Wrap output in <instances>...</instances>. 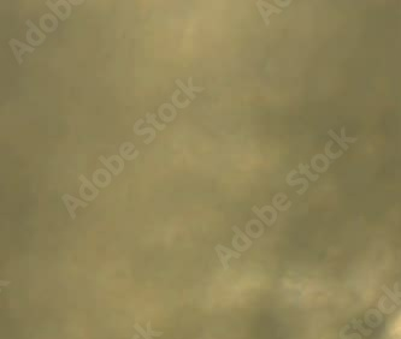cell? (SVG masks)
<instances>
[{
  "instance_id": "cell-25",
  "label": "cell",
  "mask_w": 401,
  "mask_h": 339,
  "mask_svg": "<svg viewBox=\"0 0 401 339\" xmlns=\"http://www.w3.org/2000/svg\"><path fill=\"white\" fill-rule=\"evenodd\" d=\"M341 139H342V141L345 142V143H347V142H352V143H354V142L358 141V137H347L346 136V129L342 128L341 129Z\"/></svg>"
},
{
  "instance_id": "cell-24",
  "label": "cell",
  "mask_w": 401,
  "mask_h": 339,
  "mask_svg": "<svg viewBox=\"0 0 401 339\" xmlns=\"http://www.w3.org/2000/svg\"><path fill=\"white\" fill-rule=\"evenodd\" d=\"M286 199H287V195H286V194H277V195H275V198L273 199V206L277 207V208H280V209H285L283 208L282 203Z\"/></svg>"
},
{
  "instance_id": "cell-2",
  "label": "cell",
  "mask_w": 401,
  "mask_h": 339,
  "mask_svg": "<svg viewBox=\"0 0 401 339\" xmlns=\"http://www.w3.org/2000/svg\"><path fill=\"white\" fill-rule=\"evenodd\" d=\"M27 23V33H26V39L28 41V44L31 46H41L42 44L46 40V35H45L44 31L41 29H39L31 19L26 22Z\"/></svg>"
},
{
  "instance_id": "cell-27",
  "label": "cell",
  "mask_w": 401,
  "mask_h": 339,
  "mask_svg": "<svg viewBox=\"0 0 401 339\" xmlns=\"http://www.w3.org/2000/svg\"><path fill=\"white\" fill-rule=\"evenodd\" d=\"M69 2H70L71 5H75V6H76V5H82L84 1H83V0H77V1H76V0H70Z\"/></svg>"
},
{
  "instance_id": "cell-14",
  "label": "cell",
  "mask_w": 401,
  "mask_h": 339,
  "mask_svg": "<svg viewBox=\"0 0 401 339\" xmlns=\"http://www.w3.org/2000/svg\"><path fill=\"white\" fill-rule=\"evenodd\" d=\"M158 116L159 118L161 119L165 123H170L177 116V111H176V107L171 104H163L159 106L158 108Z\"/></svg>"
},
{
  "instance_id": "cell-23",
  "label": "cell",
  "mask_w": 401,
  "mask_h": 339,
  "mask_svg": "<svg viewBox=\"0 0 401 339\" xmlns=\"http://www.w3.org/2000/svg\"><path fill=\"white\" fill-rule=\"evenodd\" d=\"M286 183H287L289 186H295V185H299V184H301V185L308 188V179L305 178V177H303V178L289 179V181H286Z\"/></svg>"
},
{
  "instance_id": "cell-6",
  "label": "cell",
  "mask_w": 401,
  "mask_h": 339,
  "mask_svg": "<svg viewBox=\"0 0 401 339\" xmlns=\"http://www.w3.org/2000/svg\"><path fill=\"white\" fill-rule=\"evenodd\" d=\"M256 6H257V9H258L259 14H260V16H261V18H263L265 26H269V24H270L271 15H273V14L280 15L281 12H282V9H280V7L275 6V5H271L270 2H268V1H261V0L256 1Z\"/></svg>"
},
{
  "instance_id": "cell-12",
  "label": "cell",
  "mask_w": 401,
  "mask_h": 339,
  "mask_svg": "<svg viewBox=\"0 0 401 339\" xmlns=\"http://www.w3.org/2000/svg\"><path fill=\"white\" fill-rule=\"evenodd\" d=\"M233 231L235 232V236L233 238V246L238 249L239 251H245L246 249H248L252 244V242L247 238V236L245 233H242L240 231V229L236 228V226H233Z\"/></svg>"
},
{
  "instance_id": "cell-16",
  "label": "cell",
  "mask_w": 401,
  "mask_h": 339,
  "mask_svg": "<svg viewBox=\"0 0 401 339\" xmlns=\"http://www.w3.org/2000/svg\"><path fill=\"white\" fill-rule=\"evenodd\" d=\"M143 123H145V121H143V119H138V121H136V123L134 124L133 130H134V134H135V135H139V136H143V135H145V134H149L148 139H146L145 141H144L146 144H148V143H151V142L153 141L154 139H156V130H154V128H152L151 125L147 126V128H144V129H139Z\"/></svg>"
},
{
  "instance_id": "cell-10",
  "label": "cell",
  "mask_w": 401,
  "mask_h": 339,
  "mask_svg": "<svg viewBox=\"0 0 401 339\" xmlns=\"http://www.w3.org/2000/svg\"><path fill=\"white\" fill-rule=\"evenodd\" d=\"M92 179H93V183L96 184V186L106 188V186L111 184V172L106 169H98L92 174Z\"/></svg>"
},
{
  "instance_id": "cell-11",
  "label": "cell",
  "mask_w": 401,
  "mask_h": 339,
  "mask_svg": "<svg viewBox=\"0 0 401 339\" xmlns=\"http://www.w3.org/2000/svg\"><path fill=\"white\" fill-rule=\"evenodd\" d=\"M175 83H176V86L178 87V89H182L183 93L188 96L191 101L195 99V93H200V92L204 91L203 87L193 86V78H192V77H189L188 78V86H186V84L182 82V79H180V78L175 79Z\"/></svg>"
},
{
  "instance_id": "cell-17",
  "label": "cell",
  "mask_w": 401,
  "mask_h": 339,
  "mask_svg": "<svg viewBox=\"0 0 401 339\" xmlns=\"http://www.w3.org/2000/svg\"><path fill=\"white\" fill-rule=\"evenodd\" d=\"M310 168L311 166L300 163L299 164V174H301V176H306L308 181H312V182L318 181V179H320V174L311 172Z\"/></svg>"
},
{
  "instance_id": "cell-22",
  "label": "cell",
  "mask_w": 401,
  "mask_h": 339,
  "mask_svg": "<svg viewBox=\"0 0 401 339\" xmlns=\"http://www.w3.org/2000/svg\"><path fill=\"white\" fill-rule=\"evenodd\" d=\"M328 135L330 136L331 139H335V141L337 142V144H338V146L341 147V148H342V151H348V148H350V147H348V144H347V143H345V142L342 141V139H341V137L338 136L337 134L335 133V131H334V130H331V129H330V130L328 131Z\"/></svg>"
},
{
  "instance_id": "cell-9",
  "label": "cell",
  "mask_w": 401,
  "mask_h": 339,
  "mask_svg": "<svg viewBox=\"0 0 401 339\" xmlns=\"http://www.w3.org/2000/svg\"><path fill=\"white\" fill-rule=\"evenodd\" d=\"M62 201H63L64 206H65V208H66V211L69 212V214H70V216L73 219L76 218L75 211H76L77 207H87V206H88V204L84 202V201L79 200V199H76L75 196L70 195V194H64V195L62 196Z\"/></svg>"
},
{
  "instance_id": "cell-19",
  "label": "cell",
  "mask_w": 401,
  "mask_h": 339,
  "mask_svg": "<svg viewBox=\"0 0 401 339\" xmlns=\"http://www.w3.org/2000/svg\"><path fill=\"white\" fill-rule=\"evenodd\" d=\"M146 123L147 124H149V125H153L154 128L156 129H158V130H164V129L166 128L165 126V124H159L158 122H157V117H156V114H153V113H147L146 114Z\"/></svg>"
},
{
  "instance_id": "cell-5",
  "label": "cell",
  "mask_w": 401,
  "mask_h": 339,
  "mask_svg": "<svg viewBox=\"0 0 401 339\" xmlns=\"http://www.w3.org/2000/svg\"><path fill=\"white\" fill-rule=\"evenodd\" d=\"M9 46L11 47L12 53L15 54V58H16L17 63L21 65L23 63V54L24 53H34V47L31 46V45H27L24 42H21L17 39H11L9 41Z\"/></svg>"
},
{
  "instance_id": "cell-7",
  "label": "cell",
  "mask_w": 401,
  "mask_h": 339,
  "mask_svg": "<svg viewBox=\"0 0 401 339\" xmlns=\"http://www.w3.org/2000/svg\"><path fill=\"white\" fill-rule=\"evenodd\" d=\"M58 17L53 14H45L40 17V29L45 33H53L58 28Z\"/></svg>"
},
{
  "instance_id": "cell-13",
  "label": "cell",
  "mask_w": 401,
  "mask_h": 339,
  "mask_svg": "<svg viewBox=\"0 0 401 339\" xmlns=\"http://www.w3.org/2000/svg\"><path fill=\"white\" fill-rule=\"evenodd\" d=\"M330 166V159L325 154H317L311 160V169L317 173H324Z\"/></svg>"
},
{
  "instance_id": "cell-3",
  "label": "cell",
  "mask_w": 401,
  "mask_h": 339,
  "mask_svg": "<svg viewBox=\"0 0 401 339\" xmlns=\"http://www.w3.org/2000/svg\"><path fill=\"white\" fill-rule=\"evenodd\" d=\"M99 161L111 172L112 176H118L124 169V159L121 155H111L109 158L101 155L99 156Z\"/></svg>"
},
{
  "instance_id": "cell-8",
  "label": "cell",
  "mask_w": 401,
  "mask_h": 339,
  "mask_svg": "<svg viewBox=\"0 0 401 339\" xmlns=\"http://www.w3.org/2000/svg\"><path fill=\"white\" fill-rule=\"evenodd\" d=\"M216 253H217V256L219 259V261L222 262V265H223V268L224 270H228L229 268V265H228V261L230 258H240L241 254L240 253H236V251L231 250V249L226 248V247L222 246V244H217L215 248Z\"/></svg>"
},
{
  "instance_id": "cell-21",
  "label": "cell",
  "mask_w": 401,
  "mask_h": 339,
  "mask_svg": "<svg viewBox=\"0 0 401 339\" xmlns=\"http://www.w3.org/2000/svg\"><path fill=\"white\" fill-rule=\"evenodd\" d=\"M331 146H333V142H331V141H329L328 143L325 144V155H327L329 159L336 160V159H338L340 156H342V154H343L342 149H341V151H338L337 153H333V152H331V149H330Z\"/></svg>"
},
{
  "instance_id": "cell-15",
  "label": "cell",
  "mask_w": 401,
  "mask_h": 339,
  "mask_svg": "<svg viewBox=\"0 0 401 339\" xmlns=\"http://www.w3.org/2000/svg\"><path fill=\"white\" fill-rule=\"evenodd\" d=\"M119 154L124 160H135L139 156V151H136L135 146L131 142H124L119 147Z\"/></svg>"
},
{
  "instance_id": "cell-26",
  "label": "cell",
  "mask_w": 401,
  "mask_h": 339,
  "mask_svg": "<svg viewBox=\"0 0 401 339\" xmlns=\"http://www.w3.org/2000/svg\"><path fill=\"white\" fill-rule=\"evenodd\" d=\"M290 0H287V1H280V0H275V6H280V9L281 7H287V6H289L290 5Z\"/></svg>"
},
{
  "instance_id": "cell-1",
  "label": "cell",
  "mask_w": 401,
  "mask_h": 339,
  "mask_svg": "<svg viewBox=\"0 0 401 339\" xmlns=\"http://www.w3.org/2000/svg\"><path fill=\"white\" fill-rule=\"evenodd\" d=\"M46 6L56 15L61 21H65L71 16V4L68 0H58V1H49L47 0Z\"/></svg>"
},
{
  "instance_id": "cell-18",
  "label": "cell",
  "mask_w": 401,
  "mask_h": 339,
  "mask_svg": "<svg viewBox=\"0 0 401 339\" xmlns=\"http://www.w3.org/2000/svg\"><path fill=\"white\" fill-rule=\"evenodd\" d=\"M180 94H181L180 89H176V91L174 92L173 95H171V101H173L174 106L177 107V108H186V107H188L189 104H191V100L186 99V102H181L180 100H178Z\"/></svg>"
},
{
  "instance_id": "cell-20",
  "label": "cell",
  "mask_w": 401,
  "mask_h": 339,
  "mask_svg": "<svg viewBox=\"0 0 401 339\" xmlns=\"http://www.w3.org/2000/svg\"><path fill=\"white\" fill-rule=\"evenodd\" d=\"M135 328L138 330V332L140 333V335L143 336V337L145 339H152L153 336H160L161 335V332H153V331H151V323L147 324V328H148V331H147V332H145V331L141 328V326H139V325H135Z\"/></svg>"
},
{
  "instance_id": "cell-4",
  "label": "cell",
  "mask_w": 401,
  "mask_h": 339,
  "mask_svg": "<svg viewBox=\"0 0 401 339\" xmlns=\"http://www.w3.org/2000/svg\"><path fill=\"white\" fill-rule=\"evenodd\" d=\"M79 179L81 181V186H80V195H81V198L83 199L84 201H93L96 200V196L99 195V190L96 189V184L92 183L91 181H88V179L86 178V177L83 176V174H81V176L79 177Z\"/></svg>"
}]
</instances>
